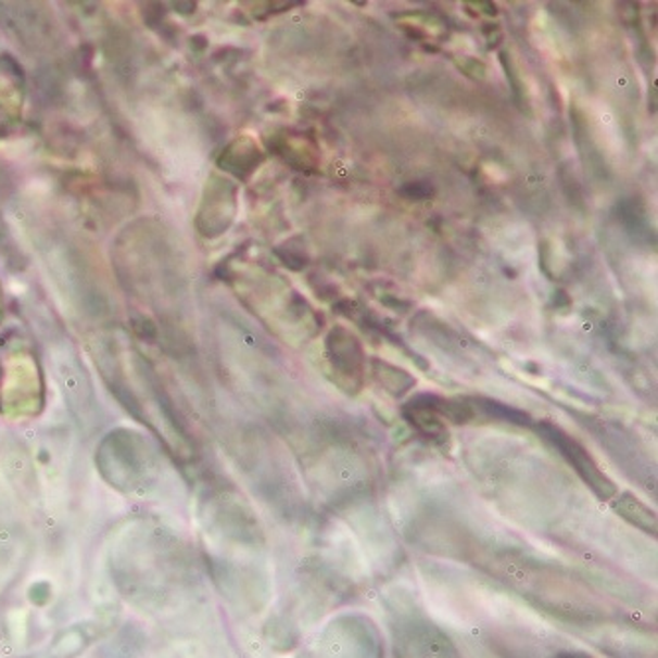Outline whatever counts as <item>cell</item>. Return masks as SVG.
Instances as JSON below:
<instances>
[{
  "instance_id": "obj_1",
  "label": "cell",
  "mask_w": 658,
  "mask_h": 658,
  "mask_svg": "<svg viewBox=\"0 0 658 658\" xmlns=\"http://www.w3.org/2000/svg\"><path fill=\"white\" fill-rule=\"evenodd\" d=\"M103 479L122 493H143L154 481L153 453L132 433H115L101 445L98 455Z\"/></svg>"
},
{
  "instance_id": "obj_2",
  "label": "cell",
  "mask_w": 658,
  "mask_h": 658,
  "mask_svg": "<svg viewBox=\"0 0 658 658\" xmlns=\"http://www.w3.org/2000/svg\"><path fill=\"white\" fill-rule=\"evenodd\" d=\"M537 431L552 441V445L560 451L561 455L566 457V461L570 463L575 472L582 477L583 483L592 489V493L599 501H609L611 496H615L617 486L613 481L599 469V465L593 461L592 455L583 450L578 441H573L570 435H566L560 428L552 426V423L537 426Z\"/></svg>"
},
{
  "instance_id": "obj_3",
  "label": "cell",
  "mask_w": 658,
  "mask_h": 658,
  "mask_svg": "<svg viewBox=\"0 0 658 658\" xmlns=\"http://www.w3.org/2000/svg\"><path fill=\"white\" fill-rule=\"evenodd\" d=\"M330 364L342 378H349L356 385L363 380L364 352L358 339L346 329L332 330L327 339Z\"/></svg>"
},
{
  "instance_id": "obj_4",
  "label": "cell",
  "mask_w": 658,
  "mask_h": 658,
  "mask_svg": "<svg viewBox=\"0 0 658 658\" xmlns=\"http://www.w3.org/2000/svg\"><path fill=\"white\" fill-rule=\"evenodd\" d=\"M615 510L619 513L621 518H625L629 524L647 532L650 536L657 534V515H655V510H650L645 503H641L633 494H619L617 501H615Z\"/></svg>"
},
{
  "instance_id": "obj_5",
  "label": "cell",
  "mask_w": 658,
  "mask_h": 658,
  "mask_svg": "<svg viewBox=\"0 0 658 658\" xmlns=\"http://www.w3.org/2000/svg\"><path fill=\"white\" fill-rule=\"evenodd\" d=\"M404 414H406L407 419H409V423H412L419 433H423L426 438L435 439V441L447 438V429L441 423L438 414L431 412L429 407L417 404L416 400H412V402L407 404Z\"/></svg>"
},
{
  "instance_id": "obj_6",
  "label": "cell",
  "mask_w": 658,
  "mask_h": 658,
  "mask_svg": "<svg viewBox=\"0 0 658 658\" xmlns=\"http://www.w3.org/2000/svg\"><path fill=\"white\" fill-rule=\"evenodd\" d=\"M477 404H481V409H483L486 417H493V419H503V421H508V423H518V426H528L530 423V417L527 414H522V412H518L515 407L505 406V404H498V402H494V400H483V397H479V400H474Z\"/></svg>"
},
{
  "instance_id": "obj_7",
  "label": "cell",
  "mask_w": 658,
  "mask_h": 658,
  "mask_svg": "<svg viewBox=\"0 0 658 658\" xmlns=\"http://www.w3.org/2000/svg\"><path fill=\"white\" fill-rule=\"evenodd\" d=\"M554 658H592L590 655H585V653H561L558 657Z\"/></svg>"
}]
</instances>
